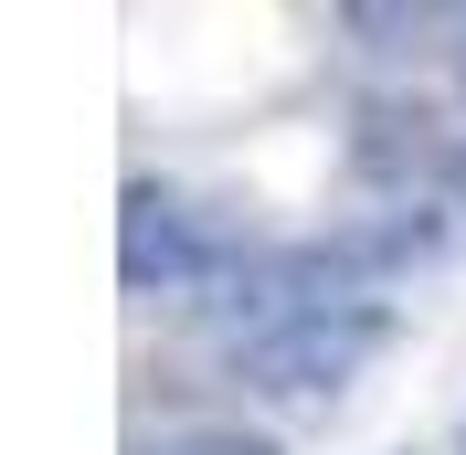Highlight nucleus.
Listing matches in <instances>:
<instances>
[{
	"instance_id": "obj_2",
	"label": "nucleus",
	"mask_w": 466,
	"mask_h": 455,
	"mask_svg": "<svg viewBox=\"0 0 466 455\" xmlns=\"http://www.w3.org/2000/svg\"><path fill=\"white\" fill-rule=\"evenodd\" d=\"M244 233L223 223V212H202L191 191H170V180H127V212H116V276L138 286V297H223L233 276H244Z\"/></svg>"
},
{
	"instance_id": "obj_1",
	"label": "nucleus",
	"mask_w": 466,
	"mask_h": 455,
	"mask_svg": "<svg viewBox=\"0 0 466 455\" xmlns=\"http://www.w3.org/2000/svg\"><path fill=\"white\" fill-rule=\"evenodd\" d=\"M381 349H392V297H308V308L233 339V381H255L276 402H308V392L360 381Z\"/></svg>"
},
{
	"instance_id": "obj_5",
	"label": "nucleus",
	"mask_w": 466,
	"mask_h": 455,
	"mask_svg": "<svg viewBox=\"0 0 466 455\" xmlns=\"http://www.w3.org/2000/svg\"><path fill=\"white\" fill-rule=\"evenodd\" d=\"M445 32H456V43H445V64H456V86H466V11H456Z\"/></svg>"
},
{
	"instance_id": "obj_3",
	"label": "nucleus",
	"mask_w": 466,
	"mask_h": 455,
	"mask_svg": "<svg viewBox=\"0 0 466 455\" xmlns=\"http://www.w3.org/2000/svg\"><path fill=\"white\" fill-rule=\"evenodd\" d=\"M138 455H287V445L255 434V424H170V434H148Z\"/></svg>"
},
{
	"instance_id": "obj_4",
	"label": "nucleus",
	"mask_w": 466,
	"mask_h": 455,
	"mask_svg": "<svg viewBox=\"0 0 466 455\" xmlns=\"http://www.w3.org/2000/svg\"><path fill=\"white\" fill-rule=\"evenodd\" d=\"M424 201H445V212L466 223V127H456V148L435 159V180H424Z\"/></svg>"
}]
</instances>
